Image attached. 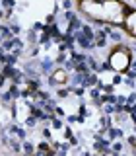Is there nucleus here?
Masks as SVG:
<instances>
[{"instance_id":"nucleus-22","label":"nucleus","mask_w":136,"mask_h":156,"mask_svg":"<svg viewBox=\"0 0 136 156\" xmlns=\"http://www.w3.org/2000/svg\"><path fill=\"white\" fill-rule=\"evenodd\" d=\"M2 2V8H14L16 6V0H0Z\"/></svg>"},{"instance_id":"nucleus-4","label":"nucleus","mask_w":136,"mask_h":156,"mask_svg":"<svg viewBox=\"0 0 136 156\" xmlns=\"http://www.w3.org/2000/svg\"><path fill=\"white\" fill-rule=\"evenodd\" d=\"M55 65H56V62L53 61L51 57H45L41 61V72H43V74H53V68H55Z\"/></svg>"},{"instance_id":"nucleus-26","label":"nucleus","mask_w":136,"mask_h":156,"mask_svg":"<svg viewBox=\"0 0 136 156\" xmlns=\"http://www.w3.org/2000/svg\"><path fill=\"white\" fill-rule=\"evenodd\" d=\"M6 51H4V47H0V65H4V62H6Z\"/></svg>"},{"instance_id":"nucleus-10","label":"nucleus","mask_w":136,"mask_h":156,"mask_svg":"<svg viewBox=\"0 0 136 156\" xmlns=\"http://www.w3.org/2000/svg\"><path fill=\"white\" fill-rule=\"evenodd\" d=\"M70 90H72V94H74V96H78V98H82V96H84L86 94V86H70Z\"/></svg>"},{"instance_id":"nucleus-21","label":"nucleus","mask_w":136,"mask_h":156,"mask_svg":"<svg viewBox=\"0 0 136 156\" xmlns=\"http://www.w3.org/2000/svg\"><path fill=\"white\" fill-rule=\"evenodd\" d=\"M51 123H53V127H55V129H62V127H64V125H62V121L58 119V117H53Z\"/></svg>"},{"instance_id":"nucleus-28","label":"nucleus","mask_w":136,"mask_h":156,"mask_svg":"<svg viewBox=\"0 0 136 156\" xmlns=\"http://www.w3.org/2000/svg\"><path fill=\"white\" fill-rule=\"evenodd\" d=\"M62 8H64V10H70L72 8V0H62Z\"/></svg>"},{"instance_id":"nucleus-5","label":"nucleus","mask_w":136,"mask_h":156,"mask_svg":"<svg viewBox=\"0 0 136 156\" xmlns=\"http://www.w3.org/2000/svg\"><path fill=\"white\" fill-rule=\"evenodd\" d=\"M93 45H95V47H99V49L107 45V33H105V31H95Z\"/></svg>"},{"instance_id":"nucleus-35","label":"nucleus","mask_w":136,"mask_h":156,"mask_svg":"<svg viewBox=\"0 0 136 156\" xmlns=\"http://www.w3.org/2000/svg\"><path fill=\"white\" fill-rule=\"evenodd\" d=\"M0 72H2V66H0Z\"/></svg>"},{"instance_id":"nucleus-2","label":"nucleus","mask_w":136,"mask_h":156,"mask_svg":"<svg viewBox=\"0 0 136 156\" xmlns=\"http://www.w3.org/2000/svg\"><path fill=\"white\" fill-rule=\"evenodd\" d=\"M68 80V74L64 68H58V70H55L51 74V78H47L49 86H58V84H64V82Z\"/></svg>"},{"instance_id":"nucleus-9","label":"nucleus","mask_w":136,"mask_h":156,"mask_svg":"<svg viewBox=\"0 0 136 156\" xmlns=\"http://www.w3.org/2000/svg\"><path fill=\"white\" fill-rule=\"evenodd\" d=\"M37 121H39V117L31 113V115L25 119V127H27V129H35V127H37Z\"/></svg>"},{"instance_id":"nucleus-27","label":"nucleus","mask_w":136,"mask_h":156,"mask_svg":"<svg viewBox=\"0 0 136 156\" xmlns=\"http://www.w3.org/2000/svg\"><path fill=\"white\" fill-rule=\"evenodd\" d=\"M37 55H39V47L29 49V57H31V58H33V57H37Z\"/></svg>"},{"instance_id":"nucleus-1","label":"nucleus","mask_w":136,"mask_h":156,"mask_svg":"<svg viewBox=\"0 0 136 156\" xmlns=\"http://www.w3.org/2000/svg\"><path fill=\"white\" fill-rule=\"evenodd\" d=\"M109 62H111V68H115V70H126L130 66V51L124 47H117L111 53Z\"/></svg>"},{"instance_id":"nucleus-17","label":"nucleus","mask_w":136,"mask_h":156,"mask_svg":"<svg viewBox=\"0 0 136 156\" xmlns=\"http://www.w3.org/2000/svg\"><path fill=\"white\" fill-rule=\"evenodd\" d=\"M70 92H72L70 88H58V90H56V96L62 100V98H68V94H70Z\"/></svg>"},{"instance_id":"nucleus-23","label":"nucleus","mask_w":136,"mask_h":156,"mask_svg":"<svg viewBox=\"0 0 136 156\" xmlns=\"http://www.w3.org/2000/svg\"><path fill=\"white\" fill-rule=\"evenodd\" d=\"M64 136H66L68 140H72V139H74V133H72V129H70V127H64Z\"/></svg>"},{"instance_id":"nucleus-3","label":"nucleus","mask_w":136,"mask_h":156,"mask_svg":"<svg viewBox=\"0 0 136 156\" xmlns=\"http://www.w3.org/2000/svg\"><path fill=\"white\" fill-rule=\"evenodd\" d=\"M76 35V45H80V49H93V39H90V37H86L82 31H76L74 33Z\"/></svg>"},{"instance_id":"nucleus-15","label":"nucleus","mask_w":136,"mask_h":156,"mask_svg":"<svg viewBox=\"0 0 136 156\" xmlns=\"http://www.w3.org/2000/svg\"><path fill=\"white\" fill-rule=\"evenodd\" d=\"M90 96H91V100H97V98L101 96V88H99V86H91Z\"/></svg>"},{"instance_id":"nucleus-8","label":"nucleus","mask_w":136,"mask_h":156,"mask_svg":"<svg viewBox=\"0 0 136 156\" xmlns=\"http://www.w3.org/2000/svg\"><path fill=\"white\" fill-rule=\"evenodd\" d=\"M0 37H2V41H6V39H12V37H14L12 29H10L8 26H2V29H0Z\"/></svg>"},{"instance_id":"nucleus-12","label":"nucleus","mask_w":136,"mask_h":156,"mask_svg":"<svg viewBox=\"0 0 136 156\" xmlns=\"http://www.w3.org/2000/svg\"><path fill=\"white\" fill-rule=\"evenodd\" d=\"M8 92L12 94V98H14V100L22 96V90H19V86H18V84H14V82H12V86H10V90H8Z\"/></svg>"},{"instance_id":"nucleus-20","label":"nucleus","mask_w":136,"mask_h":156,"mask_svg":"<svg viewBox=\"0 0 136 156\" xmlns=\"http://www.w3.org/2000/svg\"><path fill=\"white\" fill-rule=\"evenodd\" d=\"M123 150V143H111V152H121Z\"/></svg>"},{"instance_id":"nucleus-25","label":"nucleus","mask_w":136,"mask_h":156,"mask_svg":"<svg viewBox=\"0 0 136 156\" xmlns=\"http://www.w3.org/2000/svg\"><path fill=\"white\" fill-rule=\"evenodd\" d=\"M123 82H124V78H123V76H121V74H117V76H113V84H115V86H119V84H123Z\"/></svg>"},{"instance_id":"nucleus-34","label":"nucleus","mask_w":136,"mask_h":156,"mask_svg":"<svg viewBox=\"0 0 136 156\" xmlns=\"http://www.w3.org/2000/svg\"><path fill=\"white\" fill-rule=\"evenodd\" d=\"M6 16V12H4V10H0V18H4Z\"/></svg>"},{"instance_id":"nucleus-31","label":"nucleus","mask_w":136,"mask_h":156,"mask_svg":"<svg viewBox=\"0 0 136 156\" xmlns=\"http://www.w3.org/2000/svg\"><path fill=\"white\" fill-rule=\"evenodd\" d=\"M134 101H136V94L132 92V94H130L128 98H126V104H134Z\"/></svg>"},{"instance_id":"nucleus-11","label":"nucleus","mask_w":136,"mask_h":156,"mask_svg":"<svg viewBox=\"0 0 136 156\" xmlns=\"http://www.w3.org/2000/svg\"><path fill=\"white\" fill-rule=\"evenodd\" d=\"M68 58V51H58V55L55 58V62L56 65H64V61Z\"/></svg>"},{"instance_id":"nucleus-14","label":"nucleus","mask_w":136,"mask_h":156,"mask_svg":"<svg viewBox=\"0 0 136 156\" xmlns=\"http://www.w3.org/2000/svg\"><path fill=\"white\" fill-rule=\"evenodd\" d=\"M4 65H12V66H16V65H18V55H16V53H10V55L6 57V62H4Z\"/></svg>"},{"instance_id":"nucleus-6","label":"nucleus","mask_w":136,"mask_h":156,"mask_svg":"<svg viewBox=\"0 0 136 156\" xmlns=\"http://www.w3.org/2000/svg\"><path fill=\"white\" fill-rule=\"evenodd\" d=\"M22 144H23V152H25V154H33V152H35V150H37V146L35 144H33L31 143V140H22Z\"/></svg>"},{"instance_id":"nucleus-24","label":"nucleus","mask_w":136,"mask_h":156,"mask_svg":"<svg viewBox=\"0 0 136 156\" xmlns=\"http://www.w3.org/2000/svg\"><path fill=\"white\" fill-rule=\"evenodd\" d=\"M43 136H45L47 140H53V133H51V129H49V127H45V129H43Z\"/></svg>"},{"instance_id":"nucleus-16","label":"nucleus","mask_w":136,"mask_h":156,"mask_svg":"<svg viewBox=\"0 0 136 156\" xmlns=\"http://www.w3.org/2000/svg\"><path fill=\"white\" fill-rule=\"evenodd\" d=\"M39 31H35V29H31V31L27 33V39H29V43H39V35H37Z\"/></svg>"},{"instance_id":"nucleus-29","label":"nucleus","mask_w":136,"mask_h":156,"mask_svg":"<svg viewBox=\"0 0 136 156\" xmlns=\"http://www.w3.org/2000/svg\"><path fill=\"white\" fill-rule=\"evenodd\" d=\"M55 115H58V117H64V109H62V107H55Z\"/></svg>"},{"instance_id":"nucleus-30","label":"nucleus","mask_w":136,"mask_h":156,"mask_svg":"<svg viewBox=\"0 0 136 156\" xmlns=\"http://www.w3.org/2000/svg\"><path fill=\"white\" fill-rule=\"evenodd\" d=\"M55 20H56V18H55V14H49V16L45 18V22H47V23H55Z\"/></svg>"},{"instance_id":"nucleus-19","label":"nucleus","mask_w":136,"mask_h":156,"mask_svg":"<svg viewBox=\"0 0 136 156\" xmlns=\"http://www.w3.org/2000/svg\"><path fill=\"white\" fill-rule=\"evenodd\" d=\"M10 29H12L14 37H16V35H19V33H22V26H19V23H12V26H10Z\"/></svg>"},{"instance_id":"nucleus-13","label":"nucleus","mask_w":136,"mask_h":156,"mask_svg":"<svg viewBox=\"0 0 136 156\" xmlns=\"http://www.w3.org/2000/svg\"><path fill=\"white\" fill-rule=\"evenodd\" d=\"M82 33H84L86 37H90V39H95V31L90 26H82Z\"/></svg>"},{"instance_id":"nucleus-18","label":"nucleus","mask_w":136,"mask_h":156,"mask_svg":"<svg viewBox=\"0 0 136 156\" xmlns=\"http://www.w3.org/2000/svg\"><path fill=\"white\" fill-rule=\"evenodd\" d=\"M12 100H14V98H12V94H10V92H4V94L0 96V101H2V104H10Z\"/></svg>"},{"instance_id":"nucleus-7","label":"nucleus","mask_w":136,"mask_h":156,"mask_svg":"<svg viewBox=\"0 0 136 156\" xmlns=\"http://www.w3.org/2000/svg\"><path fill=\"white\" fill-rule=\"evenodd\" d=\"M97 80H99V78H97L95 74H91V72H90V74L86 76V80H84V84H82V86H86V88H91V86H95V84H97Z\"/></svg>"},{"instance_id":"nucleus-32","label":"nucleus","mask_w":136,"mask_h":156,"mask_svg":"<svg viewBox=\"0 0 136 156\" xmlns=\"http://www.w3.org/2000/svg\"><path fill=\"white\" fill-rule=\"evenodd\" d=\"M43 27H45V26L37 22V23H33V27H31V29H35V31H43Z\"/></svg>"},{"instance_id":"nucleus-33","label":"nucleus","mask_w":136,"mask_h":156,"mask_svg":"<svg viewBox=\"0 0 136 156\" xmlns=\"http://www.w3.org/2000/svg\"><path fill=\"white\" fill-rule=\"evenodd\" d=\"M6 80H8V78L4 76L2 72H0V88H4V86H6Z\"/></svg>"}]
</instances>
